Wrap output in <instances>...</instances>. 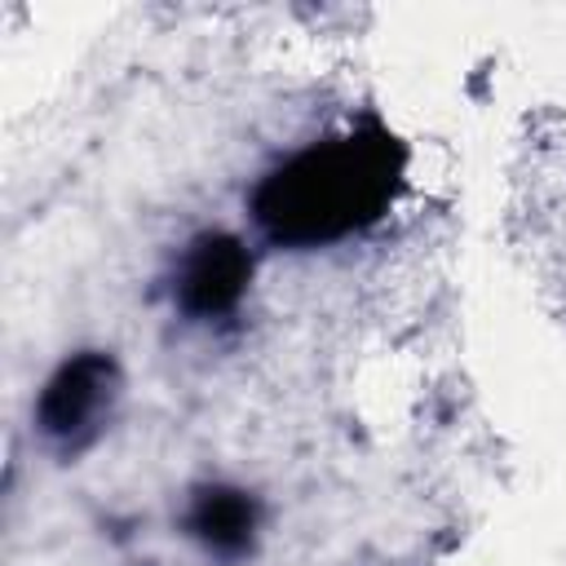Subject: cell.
I'll list each match as a JSON object with an SVG mask.
<instances>
[{
	"label": "cell",
	"mask_w": 566,
	"mask_h": 566,
	"mask_svg": "<svg viewBox=\"0 0 566 566\" xmlns=\"http://www.w3.org/2000/svg\"><path fill=\"white\" fill-rule=\"evenodd\" d=\"M142 566H150V562H142Z\"/></svg>",
	"instance_id": "obj_5"
},
{
	"label": "cell",
	"mask_w": 566,
	"mask_h": 566,
	"mask_svg": "<svg viewBox=\"0 0 566 566\" xmlns=\"http://www.w3.org/2000/svg\"><path fill=\"white\" fill-rule=\"evenodd\" d=\"M252 256L234 234H199L177 270V305L190 318H221L239 305Z\"/></svg>",
	"instance_id": "obj_3"
},
{
	"label": "cell",
	"mask_w": 566,
	"mask_h": 566,
	"mask_svg": "<svg viewBox=\"0 0 566 566\" xmlns=\"http://www.w3.org/2000/svg\"><path fill=\"white\" fill-rule=\"evenodd\" d=\"M402 146L358 128L292 155L252 190V221L279 248H318L385 217L402 181Z\"/></svg>",
	"instance_id": "obj_1"
},
{
	"label": "cell",
	"mask_w": 566,
	"mask_h": 566,
	"mask_svg": "<svg viewBox=\"0 0 566 566\" xmlns=\"http://www.w3.org/2000/svg\"><path fill=\"white\" fill-rule=\"evenodd\" d=\"M111 394H115V358L102 349H84V354L66 358L40 389L35 424L44 438L75 447L93 433V420L102 416Z\"/></svg>",
	"instance_id": "obj_2"
},
{
	"label": "cell",
	"mask_w": 566,
	"mask_h": 566,
	"mask_svg": "<svg viewBox=\"0 0 566 566\" xmlns=\"http://www.w3.org/2000/svg\"><path fill=\"white\" fill-rule=\"evenodd\" d=\"M186 531L217 557H243L256 535V504L239 486H199L186 513Z\"/></svg>",
	"instance_id": "obj_4"
}]
</instances>
